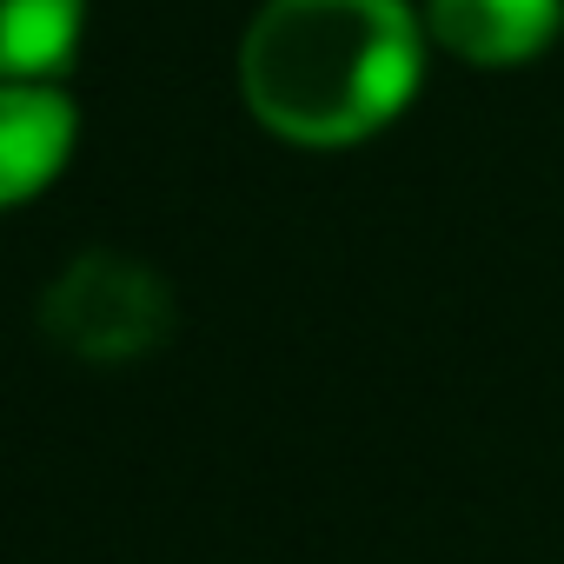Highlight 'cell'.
<instances>
[{
  "mask_svg": "<svg viewBox=\"0 0 564 564\" xmlns=\"http://www.w3.org/2000/svg\"><path fill=\"white\" fill-rule=\"evenodd\" d=\"M564 28V0H425V34L471 67H518Z\"/></svg>",
  "mask_w": 564,
  "mask_h": 564,
  "instance_id": "obj_3",
  "label": "cell"
},
{
  "mask_svg": "<svg viewBox=\"0 0 564 564\" xmlns=\"http://www.w3.org/2000/svg\"><path fill=\"white\" fill-rule=\"evenodd\" d=\"M74 153V100L47 80H0V206L34 199Z\"/></svg>",
  "mask_w": 564,
  "mask_h": 564,
  "instance_id": "obj_4",
  "label": "cell"
},
{
  "mask_svg": "<svg viewBox=\"0 0 564 564\" xmlns=\"http://www.w3.org/2000/svg\"><path fill=\"white\" fill-rule=\"evenodd\" d=\"M41 339L80 366L153 359L173 339V293L127 252H80L41 300Z\"/></svg>",
  "mask_w": 564,
  "mask_h": 564,
  "instance_id": "obj_2",
  "label": "cell"
},
{
  "mask_svg": "<svg viewBox=\"0 0 564 564\" xmlns=\"http://www.w3.org/2000/svg\"><path fill=\"white\" fill-rule=\"evenodd\" d=\"M419 41L405 0H265L239 41V94L279 140L352 147L412 100Z\"/></svg>",
  "mask_w": 564,
  "mask_h": 564,
  "instance_id": "obj_1",
  "label": "cell"
},
{
  "mask_svg": "<svg viewBox=\"0 0 564 564\" xmlns=\"http://www.w3.org/2000/svg\"><path fill=\"white\" fill-rule=\"evenodd\" d=\"M87 0H0V80H47L80 41Z\"/></svg>",
  "mask_w": 564,
  "mask_h": 564,
  "instance_id": "obj_5",
  "label": "cell"
}]
</instances>
